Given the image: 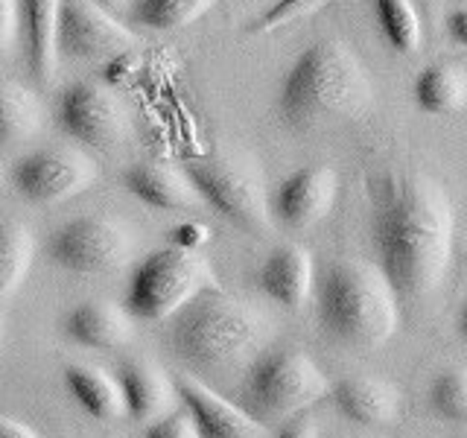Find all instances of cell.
Returning <instances> with one entry per match:
<instances>
[{
    "label": "cell",
    "instance_id": "f546056e",
    "mask_svg": "<svg viewBox=\"0 0 467 438\" xmlns=\"http://www.w3.org/2000/svg\"><path fill=\"white\" fill-rule=\"evenodd\" d=\"M18 38V0H0V53Z\"/></svg>",
    "mask_w": 467,
    "mask_h": 438
},
{
    "label": "cell",
    "instance_id": "e575fe53",
    "mask_svg": "<svg viewBox=\"0 0 467 438\" xmlns=\"http://www.w3.org/2000/svg\"><path fill=\"white\" fill-rule=\"evenodd\" d=\"M97 4H102V6L109 9V6H117V4H123V0H97Z\"/></svg>",
    "mask_w": 467,
    "mask_h": 438
},
{
    "label": "cell",
    "instance_id": "5b68a950",
    "mask_svg": "<svg viewBox=\"0 0 467 438\" xmlns=\"http://www.w3.org/2000/svg\"><path fill=\"white\" fill-rule=\"evenodd\" d=\"M330 380L298 348L272 350L245 369L240 403L263 423L301 415L313 403L330 398Z\"/></svg>",
    "mask_w": 467,
    "mask_h": 438
},
{
    "label": "cell",
    "instance_id": "4316f807",
    "mask_svg": "<svg viewBox=\"0 0 467 438\" xmlns=\"http://www.w3.org/2000/svg\"><path fill=\"white\" fill-rule=\"evenodd\" d=\"M327 0H272V6L254 18V24L248 26L252 33H277L289 24H296L301 18H310L318 9H325Z\"/></svg>",
    "mask_w": 467,
    "mask_h": 438
},
{
    "label": "cell",
    "instance_id": "5bb4252c",
    "mask_svg": "<svg viewBox=\"0 0 467 438\" xmlns=\"http://www.w3.org/2000/svg\"><path fill=\"white\" fill-rule=\"evenodd\" d=\"M330 401L359 427H391L406 412L403 391L383 377H345L330 389Z\"/></svg>",
    "mask_w": 467,
    "mask_h": 438
},
{
    "label": "cell",
    "instance_id": "8992f818",
    "mask_svg": "<svg viewBox=\"0 0 467 438\" xmlns=\"http://www.w3.org/2000/svg\"><path fill=\"white\" fill-rule=\"evenodd\" d=\"M211 287H216V277L204 257L179 245L158 248L131 272L126 287V310L143 321H164Z\"/></svg>",
    "mask_w": 467,
    "mask_h": 438
},
{
    "label": "cell",
    "instance_id": "d590c367",
    "mask_svg": "<svg viewBox=\"0 0 467 438\" xmlns=\"http://www.w3.org/2000/svg\"><path fill=\"white\" fill-rule=\"evenodd\" d=\"M0 339H4V325H0Z\"/></svg>",
    "mask_w": 467,
    "mask_h": 438
},
{
    "label": "cell",
    "instance_id": "f1b7e54d",
    "mask_svg": "<svg viewBox=\"0 0 467 438\" xmlns=\"http://www.w3.org/2000/svg\"><path fill=\"white\" fill-rule=\"evenodd\" d=\"M211 240V231L208 225H202V223H184L172 231V245H179V248H187V252H199V248Z\"/></svg>",
    "mask_w": 467,
    "mask_h": 438
},
{
    "label": "cell",
    "instance_id": "7c38bea8",
    "mask_svg": "<svg viewBox=\"0 0 467 438\" xmlns=\"http://www.w3.org/2000/svg\"><path fill=\"white\" fill-rule=\"evenodd\" d=\"M336 196H339V175L333 167H301L272 190V219L286 231H306L333 211Z\"/></svg>",
    "mask_w": 467,
    "mask_h": 438
},
{
    "label": "cell",
    "instance_id": "cb8c5ba5",
    "mask_svg": "<svg viewBox=\"0 0 467 438\" xmlns=\"http://www.w3.org/2000/svg\"><path fill=\"white\" fill-rule=\"evenodd\" d=\"M371 6L379 24V33L389 41V47L400 56L418 53L423 29L412 0H371Z\"/></svg>",
    "mask_w": 467,
    "mask_h": 438
},
{
    "label": "cell",
    "instance_id": "8fae6325",
    "mask_svg": "<svg viewBox=\"0 0 467 438\" xmlns=\"http://www.w3.org/2000/svg\"><path fill=\"white\" fill-rule=\"evenodd\" d=\"M58 58H114L129 53L135 36L97 0H62L58 9Z\"/></svg>",
    "mask_w": 467,
    "mask_h": 438
},
{
    "label": "cell",
    "instance_id": "836d02e7",
    "mask_svg": "<svg viewBox=\"0 0 467 438\" xmlns=\"http://www.w3.org/2000/svg\"><path fill=\"white\" fill-rule=\"evenodd\" d=\"M459 328H462V333L467 336V301H464V307H462V316H459Z\"/></svg>",
    "mask_w": 467,
    "mask_h": 438
},
{
    "label": "cell",
    "instance_id": "83f0119b",
    "mask_svg": "<svg viewBox=\"0 0 467 438\" xmlns=\"http://www.w3.org/2000/svg\"><path fill=\"white\" fill-rule=\"evenodd\" d=\"M140 438H202V435L187 409H175V412L152 421Z\"/></svg>",
    "mask_w": 467,
    "mask_h": 438
},
{
    "label": "cell",
    "instance_id": "2e32d148",
    "mask_svg": "<svg viewBox=\"0 0 467 438\" xmlns=\"http://www.w3.org/2000/svg\"><path fill=\"white\" fill-rule=\"evenodd\" d=\"M58 9L62 0H18V36L26 70L38 85H47L58 65Z\"/></svg>",
    "mask_w": 467,
    "mask_h": 438
},
{
    "label": "cell",
    "instance_id": "ffe728a7",
    "mask_svg": "<svg viewBox=\"0 0 467 438\" xmlns=\"http://www.w3.org/2000/svg\"><path fill=\"white\" fill-rule=\"evenodd\" d=\"M65 386L70 391V398L97 421H117L126 415V398L120 380L97 369V365H85V362L67 365Z\"/></svg>",
    "mask_w": 467,
    "mask_h": 438
},
{
    "label": "cell",
    "instance_id": "484cf974",
    "mask_svg": "<svg viewBox=\"0 0 467 438\" xmlns=\"http://www.w3.org/2000/svg\"><path fill=\"white\" fill-rule=\"evenodd\" d=\"M430 406L435 415L447 421L467 423V369H447L438 374L430 386Z\"/></svg>",
    "mask_w": 467,
    "mask_h": 438
},
{
    "label": "cell",
    "instance_id": "7402d4cb",
    "mask_svg": "<svg viewBox=\"0 0 467 438\" xmlns=\"http://www.w3.org/2000/svg\"><path fill=\"white\" fill-rule=\"evenodd\" d=\"M36 257V240L29 228L0 219V304L9 301L26 281Z\"/></svg>",
    "mask_w": 467,
    "mask_h": 438
},
{
    "label": "cell",
    "instance_id": "52a82bcc",
    "mask_svg": "<svg viewBox=\"0 0 467 438\" xmlns=\"http://www.w3.org/2000/svg\"><path fill=\"white\" fill-rule=\"evenodd\" d=\"M199 199L234 228L263 237L272 228V208L260 172L234 158H196L184 164Z\"/></svg>",
    "mask_w": 467,
    "mask_h": 438
},
{
    "label": "cell",
    "instance_id": "1f68e13d",
    "mask_svg": "<svg viewBox=\"0 0 467 438\" xmlns=\"http://www.w3.org/2000/svg\"><path fill=\"white\" fill-rule=\"evenodd\" d=\"M447 33L459 47H467V6H456L447 15Z\"/></svg>",
    "mask_w": 467,
    "mask_h": 438
},
{
    "label": "cell",
    "instance_id": "4fadbf2b",
    "mask_svg": "<svg viewBox=\"0 0 467 438\" xmlns=\"http://www.w3.org/2000/svg\"><path fill=\"white\" fill-rule=\"evenodd\" d=\"M175 389L202 438H266V423L237 401L223 398L193 374L175 377Z\"/></svg>",
    "mask_w": 467,
    "mask_h": 438
},
{
    "label": "cell",
    "instance_id": "9c48e42d",
    "mask_svg": "<svg viewBox=\"0 0 467 438\" xmlns=\"http://www.w3.org/2000/svg\"><path fill=\"white\" fill-rule=\"evenodd\" d=\"M97 182V167L73 146H41L21 155L9 170V184L26 202L53 204L85 193Z\"/></svg>",
    "mask_w": 467,
    "mask_h": 438
},
{
    "label": "cell",
    "instance_id": "603a6c76",
    "mask_svg": "<svg viewBox=\"0 0 467 438\" xmlns=\"http://www.w3.org/2000/svg\"><path fill=\"white\" fill-rule=\"evenodd\" d=\"M41 123V102L33 91L0 82V146L29 138Z\"/></svg>",
    "mask_w": 467,
    "mask_h": 438
},
{
    "label": "cell",
    "instance_id": "277c9868",
    "mask_svg": "<svg viewBox=\"0 0 467 438\" xmlns=\"http://www.w3.org/2000/svg\"><path fill=\"white\" fill-rule=\"evenodd\" d=\"M318 328L330 342L371 350L386 345L400 325V298L377 263L336 260L316 281Z\"/></svg>",
    "mask_w": 467,
    "mask_h": 438
},
{
    "label": "cell",
    "instance_id": "e0dca14e",
    "mask_svg": "<svg viewBox=\"0 0 467 438\" xmlns=\"http://www.w3.org/2000/svg\"><path fill=\"white\" fill-rule=\"evenodd\" d=\"M117 380L123 386L126 398V415L135 421H158L172 412V403L182 401L175 380H170L164 371L150 360H126L117 369Z\"/></svg>",
    "mask_w": 467,
    "mask_h": 438
},
{
    "label": "cell",
    "instance_id": "30bf717a",
    "mask_svg": "<svg viewBox=\"0 0 467 438\" xmlns=\"http://www.w3.org/2000/svg\"><path fill=\"white\" fill-rule=\"evenodd\" d=\"M56 123L67 138L91 150H114L129 135V117L111 88L73 82L56 102Z\"/></svg>",
    "mask_w": 467,
    "mask_h": 438
},
{
    "label": "cell",
    "instance_id": "3957f363",
    "mask_svg": "<svg viewBox=\"0 0 467 438\" xmlns=\"http://www.w3.org/2000/svg\"><path fill=\"white\" fill-rule=\"evenodd\" d=\"M167 339L193 371L223 374L257 360L272 339V321L257 307L211 287L172 316Z\"/></svg>",
    "mask_w": 467,
    "mask_h": 438
},
{
    "label": "cell",
    "instance_id": "9a60e30c",
    "mask_svg": "<svg viewBox=\"0 0 467 438\" xmlns=\"http://www.w3.org/2000/svg\"><path fill=\"white\" fill-rule=\"evenodd\" d=\"M318 269L313 255L304 245H281L263 260L257 269V287L266 298L286 307V310H301V307L316 296Z\"/></svg>",
    "mask_w": 467,
    "mask_h": 438
},
{
    "label": "cell",
    "instance_id": "4dcf8cb0",
    "mask_svg": "<svg viewBox=\"0 0 467 438\" xmlns=\"http://www.w3.org/2000/svg\"><path fill=\"white\" fill-rule=\"evenodd\" d=\"M277 438H321V435L310 415H296L286 421V427L277 433Z\"/></svg>",
    "mask_w": 467,
    "mask_h": 438
},
{
    "label": "cell",
    "instance_id": "44dd1931",
    "mask_svg": "<svg viewBox=\"0 0 467 438\" xmlns=\"http://www.w3.org/2000/svg\"><path fill=\"white\" fill-rule=\"evenodd\" d=\"M415 102L427 114H456L467 106V70L459 62H435L415 79Z\"/></svg>",
    "mask_w": 467,
    "mask_h": 438
},
{
    "label": "cell",
    "instance_id": "ba28073f",
    "mask_svg": "<svg viewBox=\"0 0 467 438\" xmlns=\"http://www.w3.org/2000/svg\"><path fill=\"white\" fill-rule=\"evenodd\" d=\"M131 234L111 216H73L47 240V257L73 275H111L131 257Z\"/></svg>",
    "mask_w": 467,
    "mask_h": 438
},
{
    "label": "cell",
    "instance_id": "d6a6232c",
    "mask_svg": "<svg viewBox=\"0 0 467 438\" xmlns=\"http://www.w3.org/2000/svg\"><path fill=\"white\" fill-rule=\"evenodd\" d=\"M0 438H41V435L33 427H26L24 421L0 415Z\"/></svg>",
    "mask_w": 467,
    "mask_h": 438
},
{
    "label": "cell",
    "instance_id": "d6986e66",
    "mask_svg": "<svg viewBox=\"0 0 467 438\" xmlns=\"http://www.w3.org/2000/svg\"><path fill=\"white\" fill-rule=\"evenodd\" d=\"M65 333L91 350H117L131 342V313L111 301H85L65 316Z\"/></svg>",
    "mask_w": 467,
    "mask_h": 438
},
{
    "label": "cell",
    "instance_id": "d4e9b609",
    "mask_svg": "<svg viewBox=\"0 0 467 438\" xmlns=\"http://www.w3.org/2000/svg\"><path fill=\"white\" fill-rule=\"evenodd\" d=\"M216 6V0H135L131 4V21L167 33V29H179L199 21Z\"/></svg>",
    "mask_w": 467,
    "mask_h": 438
},
{
    "label": "cell",
    "instance_id": "ac0fdd59",
    "mask_svg": "<svg viewBox=\"0 0 467 438\" xmlns=\"http://www.w3.org/2000/svg\"><path fill=\"white\" fill-rule=\"evenodd\" d=\"M123 187L155 211H196L204 204L193 182L187 179L184 167L175 170L167 164H135L126 170Z\"/></svg>",
    "mask_w": 467,
    "mask_h": 438
},
{
    "label": "cell",
    "instance_id": "7a4b0ae2",
    "mask_svg": "<svg viewBox=\"0 0 467 438\" xmlns=\"http://www.w3.org/2000/svg\"><path fill=\"white\" fill-rule=\"evenodd\" d=\"M374 88L365 65L342 41L310 44L284 73L277 114L289 129H318L333 120H357L371 109Z\"/></svg>",
    "mask_w": 467,
    "mask_h": 438
},
{
    "label": "cell",
    "instance_id": "6da1fadb",
    "mask_svg": "<svg viewBox=\"0 0 467 438\" xmlns=\"http://www.w3.org/2000/svg\"><path fill=\"white\" fill-rule=\"evenodd\" d=\"M371 243L400 304L430 298L444 284L456 245V211L441 184L418 172L374 179Z\"/></svg>",
    "mask_w": 467,
    "mask_h": 438
}]
</instances>
